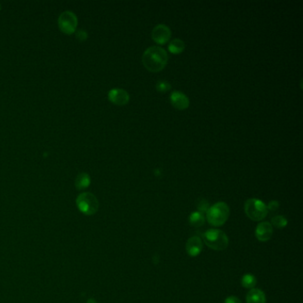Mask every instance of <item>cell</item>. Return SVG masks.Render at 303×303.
<instances>
[{"mask_svg":"<svg viewBox=\"0 0 303 303\" xmlns=\"http://www.w3.org/2000/svg\"><path fill=\"white\" fill-rule=\"evenodd\" d=\"M76 38H77V40L83 42L88 38V33L85 30L79 29V30H76Z\"/></svg>","mask_w":303,"mask_h":303,"instance_id":"cell-20","label":"cell"},{"mask_svg":"<svg viewBox=\"0 0 303 303\" xmlns=\"http://www.w3.org/2000/svg\"><path fill=\"white\" fill-rule=\"evenodd\" d=\"M77 24V17L73 12L64 11L60 15L58 26L62 32L68 35L76 32Z\"/></svg>","mask_w":303,"mask_h":303,"instance_id":"cell-6","label":"cell"},{"mask_svg":"<svg viewBox=\"0 0 303 303\" xmlns=\"http://www.w3.org/2000/svg\"><path fill=\"white\" fill-rule=\"evenodd\" d=\"M76 204L77 209L87 216L95 214L99 209L97 197L90 192H83L77 196Z\"/></svg>","mask_w":303,"mask_h":303,"instance_id":"cell-4","label":"cell"},{"mask_svg":"<svg viewBox=\"0 0 303 303\" xmlns=\"http://www.w3.org/2000/svg\"><path fill=\"white\" fill-rule=\"evenodd\" d=\"M0 10H1V5H0Z\"/></svg>","mask_w":303,"mask_h":303,"instance_id":"cell-24","label":"cell"},{"mask_svg":"<svg viewBox=\"0 0 303 303\" xmlns=\"http://www.w3.org/2000/svg\"><path fill=\"white\" fill-rule=\"evenodd\" d=\"M224 303H242L241 301L238 299V298L235 297V296H229L227 297Z\"/></svg>","mask_w":303,"mask_h":303,"instance_id":"cell-22","label":"cell"},{"mask_svg":"<svg viewBox=\"0 0 303 303\" xmlns=\"http://www.w3.org/2000/svg\"><path fill=\"white\" fill-rule=\"evenodd\" d=\"M203 239L205 244L211 249L215 251H223L228 245L227 236L222 230L212 228L206 230L203 234Z\"/></svg>","mask_w":303,"mask_h":303,"instance_id":"cell-3","label":"cell"},{"mask_svg":"<svg viewBox=\"0 0 303 303\" xmlns=\"http://www.w3.org/2000/svg\"><path fill=\"white\" fill-rule=\"evenodd\" d=\"M209 207H210V205H209L208 201L206 200V199H201V200L197 203V209H198V212H200L202 213L206 212L207 210L209 209Z\"/></svg>","mask_w":303,"mask_h":303,"instance_id":"cell-19","label":"cell"},{"mask_svg":"<svg viewBox=\"0 0 303 303\" xmlns=\"http://www.w3.org/2000/svg\"><path fill=\"white\" fill-rule=\"evenodd\" d=\"M108 98L109 102L118 105L124 106L129 103L130 96L128 92L121 88H114L111 89L108 93Z\"/></svg>","mask_w":303,"mask_h":303,"instance_id":"cell-8","label":"cell"},{"mask_svg":"<svg viewBox=\"0 0 303 303\" xmlns=\"http://www.w3.org/2000/svg\"><path fill=\"white\" fill-rule=\"evenodd\" d=\"M91 184V178L87 173H80L77 174L75 180V187L77 190H86Z\"/></svg>","mask_w":303,"mask_h":303,"instance_id":"cell-13","label":"cell"},{"mask_svg":"<svg viewBox=\"0 0 303 303\" xmlns=\"http://www.w3.org/2000/svg\"><path fill=\"white\" fill-rule=\"evenodd\" d=\"M156 88L159 92H167L171 89V84L168 83L167 81L161 80V81L157 82Z\"/></svg>","mask_w":303,"mask_h":303,"instance_id":"cell-18","label":"cell"},{"mask_svg":"<svg viewBox=\"0 0 303 303\" xmlns=\"http://www.w3.org/2000/svg\"><path fill=\"white\" fill-rule=\"evenodd\" d=\"M244 212L252 221L259 222L267 216L268 208L260 199L250 198L244 203Z\"/></svg>","mask_w":303,"mask_h":303,"instance_id":"cell-5","label":"cell"},{"mask_svg":"<svg viewBox=\"0 0 303 303\" xmlns=\"http://www.w3.org/2000/svg\"><path fill=\"white\" fill-rule=\"evenodd\" d=\"M273 235V227L270 222H260L255 229V236L260 242H266L271 239Z\"/></svg>","mask_w":303,"mask_h":303,"instance_id":"cell-10","label":"cell"},{"mask_svg":"<svg viewBox=\"0 0 303 303\" xmlns=\"http://www.w3.org/2000/svg\"><path fill=\"white\" fill-rule=\"evenodd\" d=\"M205 221V215L200 212H194L189 217V222L192 227H201L204 225Z\"/></svg>","mask_w":303,"mask_h":303,"instance_id":"cell-15","label":"cell"},{"mask_svg":"<svg viewBox=\"0 0 303 303\" xmlns=\"http://www.w3.org/2000/svg\"><path fill=\"white\" fill-rule=\"evenodd\" d=\"M203 250V242L200 238L194 236L190 238L186 244V251L191 257H196L201 254Z\"/></svg>","mask_w":303,"mask_h":303,"instance_id":"cell-11","label":"cell"},{"mask_svg":"<svg viewBox=\"0 0 303 303\" xmlns=\"http://www.w3.org/2000/svg\"><path fill=\"white\" fill-rule=\"evenodd\" d=\"M229 216V207L224 202H218L210 206L206 212V218L208 222L214 226L220 227L227 222Z\"/></svg>","mask_w":303,"mask_h":303,"instance_id":"cell-2","label":"cell"},{"mask_svg":"<svg viewBox=\"0 0 303 303\" xmlns=\"http://www.w3.org/2000/svg\"><path fill=\"white\" fill-rule=\"evenodd\" d=\"M267 208H268V210H270V211L271 212L277 211V209L279 208V203H278V201H271V202L269 203L268 206H267Z\"/></svg>","mask_w":303,"mask_h":303,"instance_id":"cell-21","label":"cell"},{"mask_svg":"<svg viewBox=\"0 0 303 303\" xmlns=\"http://www.w3.org/2000/svg\"><path fill=\"white\" fill-rule=\"evenodd\" d=\"M241 284L244 288H247V289H254L256 284H257V279L254 275L252 274H245L244 276L242 277V280H241Z\"/></svg>","mask_w":303,"mask_h":303,"instance_id":"cell-16","label":"cell"},{"mask_svg":"<svg viewBox=\"0 0 303 303\" xmlns=\"http://www.w3.org/2000/svg\"><path fill=\"white\" fill-rule=\"evenodd\" d=\"M287 219L285 216H282V215H276V216L273 217L272 220H271V225L272 227H277V228H284L287 226Z\"/></svg>","mask_w":303,"mask_h":303,"instance_id":"cell-17","label":"cell"},{"mask_svg":"<svg viewBox=\"0 0 303 303\" xmlns=\"http://www.w3.org/2000/svg\"><path fill=\"white\" fill-rule=\"evenodd\" d=\"M170 100L173 107L180 110L187 109L190 106V100L188 96L180 91H174L172 92L170 95Z\"/></svg>","mask_w":303,"mask_h":303,"instance_id":"cell-9","label":"cell"},{"mask_svg":"<svg viewBox=\"0 0 303 303\" xmlns=\"http://www.w3.org/2000/svg\"><path fill=\"white\" fill-rule=\"evenodd\" d=\"M185 50V43L179 38L172 40L168 45V51L173 54H182Z\"/></svg>","mask_w":303,"mask_h":303,"instance_id":"cell-14","label":"cell"},{"mask_svg":"<svg viewBox=\"0 0 303 303\" xmlns=\"http://www.w3.org/2000/svg\"><path fill=\"white\" fill-rule=\"evenodd\" d=\"M87 303H98L97 302H96V301H95V300H94V299H92V298H91V299H88V300H87Z\"/></svg>","mask_w":303,"mask_h":303,"instance_id":"cell-23","label":"cell"},{"mask_svg":"<svg viewBox=\"0 0 303 303\" xmlns=\"http://www.w3.org/2000/svg\"><path fill=\"white\" fill-rule=\"evenodd\" d=\"M247 303H266L265 293L260 289H251L246 295Z\"/></svg>","mask_w":303,"mask_h":303,"instance_id":"cell-12","label":"cell"},{"mask_svg":"<svg viewBox=\"0 0 303 303\" xmlns=\"http://www.w3.org/2000/svg\"><path fill=\"white\" fill-rule=\"evenodd\" d=\"M172 32L170 28L165 24H158L152 30V38L158 45H165L170 40Z\"/></svg>","mask_w":303,"mask_h":303,"instance_id":"cell-7","label":"cell"},{"mask_svg":"<svg viewBox=\"0 0 303 303\" xmlns=\"http://www.w3.org/2000/svg\"><path fill=\"white\" fill-rule=\"evenodd\" d=\"M168 55L165 49L159 46H151L142 55V63L151 72H159L167 64Z\"/></svg>","mask_w":303,"mask_h":303,"instance_id":"cell-1","label":"cell"}]
</instances>
